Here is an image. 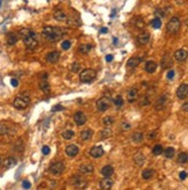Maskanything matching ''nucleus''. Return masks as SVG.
<instances>
[{
    "label": "nucleus",
    "mask_w": 188,
    "mask_h": 190,
    "mask_svg": "<svg viewBox=\"0 0 188 190\" xmlns=\"http://www.w3.org/2000/svg\"><path fill=\"white\" fill-rule=\"evenodd\" d=\"M42 34H43V36L47 38L48 41H50V42H57V41H59L60 38L64 36L65 30L63 28H59V27H50V26H47V27L43 28Z\"/></svg>",
    "instance_id": "obj_1"
},
{
    "label": "nucleus",
    "mask_w": 188,
    "mask_h": 190,
    "mask_svg": "<svg viewBox=\"0 0 188 190\" xmlns=\"http://www.w3.org/2000/svg\"><path fill=\"white\" fill-rule=\"evenodd\" d=\"M29 102H30L29 96H28L27 94H22V95L17 96V97L14 99V101H13V106H14L17 109L22 110V109H24V108H27V107H28Z\"/></svg>",
    "instance_id": "obj_2"
},
{
    "label": "nucleus",
    "mask_w": 188,
    "mask_h": 190,
    "mask_svg": "<svg viewBox=\"0 0 188 190\" xmlns=\"http://www.w3.org/2000/svg\"><path fill=\"white\" fill-rule=\"evenodd\" d=\"M22 41H23V43H24V45H26V48H27L28 50H34V49H36V46H37V44H38L37 35H36V33H34V31H32L27 37L23 38Z\"/></svg>",
    "instance_id": "obj_3"
},
{
    "label": "nucleus",
    "mask_w": 188,
    "mask_h": 190,
    "mask_svg": "<svg viewBox=\"0 0 188 190\" xmlns=\"http://www.w3.org/2000/svg\"><path fill=\"white\" fill-rule=\"evenodd\" d=\"M166 28H167V33L169 34H172V35L173 34H177L180 30V28H181V22H180L179 18H177V16L171 18L169 21L167 22Z\"/></svg>",
    "instance_id": "obj_4"
},
{
    "label": "nucleus",
    "mask_w": 188,
    "mask_h": 190,
    "mask_svg": "<svg viewBox=\"0 0 188 190\" xmlns=\"http://www.w3.org/2000/svg\"><path fill=\"white\" fill-rule=\"evenodd\" d=\"M79 78H80V81L81 82L88 84V82H92L94 79L96 78V72L94 71L93 69H85V70H83L80 72Z\"/></svg>",
    "instance_id": "obj_5"
},
{
    "label": "nucleus",
    "mask_w": 188,
    "mask_h": 190,
    "mask_svg": "<svg viewBox=\"0 0 188 190\" xmlns=\"http://www.w3.org/2000/svg\"><path fill=\"white\" fill-rule=\"evenodd\" d=\"M111 104H112V100L109 97H107V96H102L96 101V109L99 111L103 113V111L109 109Z\"/></svg>",
    "instance_id": "obj_6"
},
{
    "label": "nucleus",
    "mask_w": 188,
    "mask_h": 190,
    "mask_svg": "<svg viewBox=\"0 0 188 190\" xmlns=\"http://www.w3.org/2000/svg\"><path fill=\"white\" fill-rule=\"evenodd\" d=\"M70 184L71 186H73L75 189H85L86 188V186H87V181L84 179V177H81L80 175H75L72 179H71V181H70Z\"/></svg>",
    "instance_id": "obj_7"
},
{
    "label": "nucleus",
    "mask_w": 188,
    "mask_h": 190,
    "mask_svg": "<svg viewBox=\"0 0 188 190\" xmlns=\"http://www.w3.org/2000/svg\"><path fill=\"white\" fill-rule=\"evenodd\" d=\"M49 171H50V173H52L54 175L58 176V175H60L63 171H65V164L63 161H55V162H52L50 165Z\"/></svg>",
    "instance_id": "obj_8"
},
{
    "label": "nucleus",
    "mask_w": 188,
    "mask_h": 190,
    "mask_svg": "<svg viewBox=\"0 0 188 190\" xmlns=\"http://www.w3.org/2000/svg\"><path fill=\"white\" fill-rule=\"evenodd\" d=\"M73 119H75V124L77 125H84L85 123H86V121H87V117H86V115L84 114L83 111H77L73 116Z\"/></svg>",
    "instance_id": "obj_9"
},
{
    "label": "nucleus",
    "mask_w": 188,
    "mask_h": 190,
    "mask_svg": "<svg viewBox=\"0 0 188 190\" xmlns=\"http://www.w3.org/2000/svg\"><path fill=\"white\" fill-rule=\"evenodd\" d=\"M187 95H188L187 84H182V85H180V86H179V88H178V91H177V96H178L179 99H181V100H185V99L187 97Z\"/></svg>",
    "instance_id": "obj_10"
},
{
    "label": "nucleus",
    "mask_w": 188,
    "mask_h": 190,
    "mask_svg": "<svg viewBox=\"0 0 188 190\" xmlns=\"http://www.w3.org/2000/svg\"><path fill=\"white\" fill-rule=\"evenodd\" d=\"M105 154V151H103V149L101 147V146H93L92 149H91V151H90V155L92 156V158H101L102 155Z\"/></svg>",
    "instance_id": "obj_11"
},
{
    "label": "nucleus",
    "mask_w": 188,
    "mask_h": 190,
    "mask_svg": "<svg viewBox=\"0 0 188 190\" xmlns=\"http://www.w3.org/2000/svg\"><path fill=\"white\" fill-rule=\"evenodd\" d=\"M79 171L81 174H84V175H90V174H92L94 171L93 165H91V164H84V165H81L79 167Z\"/></svg>",
    "instance_id": "obj_12"
},
{
    "label": "nucleus",
    "mask_w": 188,
    "mask_h": 190,
    "mask_svg": "<svg viewBox=\"0 0 188 190\" xmlns=\"http://www.w3.org/2000/svg\"><path fill=\"white\" fill-rule=\"evenodd\" d=\"M60 57V54L58 52V51H51V52H49L48 55H47V61L48 63H50V64H55L58 61V59Z\"/></svg>",
    "instance_id": "obj_13"
},
{
    "label": "nucleus",
    "mask_w": 188,
    "mask_h": 190,
    "mask_svg": "<svg viewBox=\"0 0 188 190\" xmlns=\"http://www.w3.org/2000/svg\"><path fill=\"white\" fill-rule=\"evenodd\" d=\"M65 153H66L69 156L73 158V156H75V155L79 153V149H78V146H77V145L71 144V145H67V146H66V149H65Z\"/></svg>",
    "instance_id": "obj_14"
},
{
    "label": "nucleus",
    "mask_w": 188,
    "mask_h": 190,
    "mask_svg": "<svg viewBox=\"0 0 188 190\" xmlns=\"http://www.w3.org/2000/svg\"><path fill=\"white\" fill-rule=\"evenodd\" d=\"M150 41V34L148 31L145 33H141L138 36H137V42L141 44V45H145L148 44V42Z\"/></svg>",
    "instance_id": "obj_15"
},
{
    "label": "nucleus",
    "mask_w": 188,
    "mask_h": 190,
    "mask_svg": "<svg viewBox=\"0 0 188 190\" xmlns=\"http://www.w3.org/2000/svg\"><path fill=\"white\" fill-rule=\"evenodd\" d=\"M137 96H138V91L136 88H130L127 93V100H128V102L133 103L137 100Z\"/></svg>",
    "instance_id": "obj_16"
},
{
    "label": "nucleus",
    "mask_w": 188,
    "mask_h": 190,
    "mask_svg": "<svg viewBox=\"0 0 188 190\" xmlns=\"http://www.w3.org/2000/svg\"><path fill=\"white\" fill-rule=\"evenodd\" d=\"M174 58L178 60V61H185L186 58H187V51L185 49H180V50H177L174 52Z\"/></svg>",
    "instance_id": "obj_17"
},
{
    "label": "nucleus",
    "mask_w": 188,
    "mask_h": 190,
    "mask_svg": "<svg viewBox=\"0 0 188 190\" xmlns=\"http://www.w3.org/2000/svg\"><path fill=\"white\" fill-rule=\"evenodd\" d=\"M113 174H114V168L111 165H107V166H105L101 169V175L105 179H111V176H113Z\"/></svg>",
    "instance_id": "obj_18"
},
{
    "label": "nucleus",
    "mask_w": 188,
    "mask_h": 190,
    "mask_svg": "<svg viewBox=\"0 0 188 190\" xmlns=\"http://www.w3.org/2000/svg\"><path fill=\"white\" fill-rule=\"evenodd\" d=\"M113 187V181L111 179H103L100 181V188L102 190H111Z\"/></svg>",
    "instance_id": "obj_19"
},
{
    "label": "nucleus",
    "mask_w": 188,
    "mask_h": 190,
    "mask_svg": "<svg viewBox=\"0 0 188 190\" xmlns=\"http://www.w3.org/2000/svg\"><path fill=\"white\" fill-rule=\"evenodd\" d=\"M173 65V61H172V59H171V56H169V54H166L163 59H161V67L163 69H169Z\"/></svg>",
    "instance_id": "obj_20"
},
{
    "label": "nucleus",
    "mask_w": 188,
    "mask_h": 190,
    "mask_svg": "<svg viewBox=\"0 0 188 190\" xmlns=\"http://www.w3.org/2000/svg\"><path fill=\"white\" fill-rule=\"evenodd\" d=\"M157 63L156 61H153V60H149L146 64H145V71L148 72V73H154L156 72V70H157Z\"/></svg>",
    "instance_id": "obj_21"
},
{
    "label": "nucleus",
    "mask_w": 188,
    "mask_h": 190,
    "mask_svg": "<svg viewBox=\"0 0 188 190\" xmlns=\"http://www.w3.org/2000/svg\"><path fill=\"white\" fill-rule=\"evenodd\" d=\"M2 165H4L6 168H11V167H13V166L17 165V159L13 158V156H8V158H6V159L4 160Z\"/></svg>",
    "instance_id": "obj_22"
},
{
    "label": "nucleus",
    "mask_w": 188,
    "mask_h": 190,
    "mask_svg": "<svg viewBox=\"0 0 188 190\" xmlns=\"http://www.w3.org/2000/svg\"><path fill=\"white\" fill-rule=\"evenodd\" d=\"M142 61V58L139 57H131L128 61H127V66L128 67H131V69H133V67H136V66H138L139 65V63Z\"/></svg>",
    "instance_id": "obj_23"
},
{
    "label": "nucleus",
    "mask_w": 188,
    "mask_h": 190,
    "mask_svg": "<svg viewBox=\"0 0 188 190\" xmlns=\"http://www.w3.org/2000/svg\"><path fill=\"white\" fill-rule=\"evenodd\" d=\"M54 18H55L56 21H59V22H62V21H66V20H67L66 14H65L63 11H60V9H58V11H56V12L54 13Z\"/></svg>",
    "instance_id": "obj_24"
},
{
    "label": "nucleus",
    "mask_w": 188,
    "mask_h": 190,
    "mask_svg": "<svg viewBox=\"0 0 188 190\" xmlns=\"http://www.w3.org/2000/svg\"><path fill=\"white\" fill-rule=\"evenodd\" d=\"M92 50V44H88V43H85V44H81L78 49V51L83 55H87L90 51Z\"/></svg>",
    "instance_id": "obj_25"
},
{
    "label": "nucleus",
    "mask_w": 188,
    "mask_h": 190,
    "mask_svg": "<svg viewBox=\"0 0 188 190\" xmlns=\"http://www.w3.org/2000/svg\"><path fill=\"white\" fill-rule=\"evenodd\" d=\"M38 87H39V89H41L42 92H44V93H49V92H50V85H49V82H48L45 79H43V80L39 81Z\"/></svg>",
    "instance_id": "obj_26"
},
{
    "label": "nucleus",
    "mask_w": 188,
    "mask_h": 190,
    "mask_svg": "<svg viewBox=\"0 0 188 190\" xmlns=\"http://www.w3.org/2000/svg\"><path fill=\"white\" fill-rule=\"evenodd\" d=\"M6 41H7V44L8 45H14L18 42V36L14 33H8L7 34V37H6Z\"/></svg>",
    "instance_id": "obj_27"
},
{
    "label": "nucleus",
    "mask_w": 188,
    "mask_h": 190,
    "mask_svg": "<svg viewBox=\"0 0 188 190\" xmlns=\"http://www.w3.org/2000/svg\"><path fill=\"white\" fill-rule=\"evenodd\" d=\"M92 136H93L92 130H84L83 132L80 133V139L84 140V141H87V140H90L92 138Z\"/></svg>",
    "instance_id": "obj_28"
},
{
    "label": "nucleus",
    "mask_w": 188,
    "mask_h": 190,
    "mask_svg": "<svg viewBox=\"0 0 188 190\" xmlns=\"http://www.w3.org/2000/svg\"><path fill=\"white\" fill-rule=\"evenodd\" d=\"M154 174H156V171H153V169H145L142 173V177L144 180H150V179H152L154 176Z\"/></svg>",
    "instance_id": "obj_29"
},
{
    "label": "nucleus",
    "mask_w": 188,
    "mask_h": 190,
    "mask_svg": "<svg viewBox=\"0 0 188 190\" xmlns=\"http://www.w3.org/2000/svg\"><path fill=\"white\" fill-rule=\"evenodd\" d=\"M131 139L133 143H141V141L144 139V134L142 132H135L132 134Z\"/></svg>",
    "instance_id": "obj_30"
},
{
    "label": "nucleus",
    "mask_w": 188,
    "mask_h": 190,
    "mask_svg": "<svg viewBox=\"0 0 188 190\" xmlns=\"http://www.w3.org/2000/svg\"><path fill=\"white\" fill-rule=\"evenodd\" d=\"M164 152V155H165V158H167V159H172L173 156H174V154H175V150L173 149V147H167L165 151H163Z\"/></svg>",
    "instance_id": "obj_31"
},
{
    "label": "nucleus",
    "mask_w": 188,
    "mask_h": 190,
    "mask_svg": "<svg viewBox=\"0 0 188 190\" xmlns=\"http://www.w3.org/2000/svg\"><path fill=\"white\" fill-rule=\"evenodd\" d=\"M188 161V155L186 152H181L179 153V155H178V162L179 164H186Z\"/></svg>",
    "instance_id": "obj_32"
},
{
    "label": "nucleus",
    "mask_w": 188,
    "mask_h": 190,
    "mask_svg": "<svg viewBox=\"0 0 188 190\" xmlns=\"http://www.w3.org/2000/svg\"><path fill=\"white\" fill-rule=\"evenodd\" d=\"M164 151V149H163V146L160 145V144H157V145H154L153 146V149H152V153H153V155H160L161 153Z\"/></svg>",
    "instance_id": "obj_33"
},
{
    "label": "nucleus",
    "mask_w": 188,
    "mask_h": 190,
    "mask_svg": "<svg viewBox=\"0 0 188 190\" xmlns=\"http://www.w3.org/2000/svg\"><path fill=\"white\" fill-rule=\"evenodd\" d=\"M135 27L137 29H143L145 27V22L143 21L142 18H137V19L135 20Z\"/></svg>",
    "instance_id": "obj_34"
},
{
    "label": "nucleus",
    "mask_w": 188,
    "mask_h": 190,
    "mask_svg": "<svg viewBox=\"0 0 188 190\" xmlns=\"http://www.w3.org/2000/svg\"><path fill=\"white\" fill-rule=\"evenodd\" d=\"M151 27H152L153 29H159V28L161 27V20L154 18V19L151 21Z\"/></svg>",
    "instance_id": "obj_35"
},
{
    "label": "nucleus",
    "mask_w": 188,
    "mask_h": 190,
    "mask_svg": "<svg viewBox=\"0 0 188 190\" xmlns=\"http://www.w3.org/2000/svg\"><path fill=\"white\" fill-rule=\"evenodd\" d=\"M73 137H75V132H73L72 130H65V131L63 132V138L66 139V140H70V139H72Z\"/></svg>",
    "instance_id": "obj_36"
},
{
    "label": "nucleus",
    "mask_w": 188,
    "mask_h": 190,
    "mask_svg": "<svg viewBox=\"0 0 188 190\" xmlns=\"http://www.w3.org/2000/svg\"><path fill=\"white\" fill-rule=\"evenodd\" d=\"M123 103H124V101H123V97H122L121 95H118V96H116V97L114 99V104H115L117 108L122 107V106H123Z\"/></svg>",
    "instance_id": "obj_37"
},
{
    "label": "nucleus",
    "mask_w": 188,
    "mask_h": 190,
    "mask_svg": "<svg viewBox=\"0 0 188 190\" xmlns=\"http://www.w3.org/2000/svg\"><path fill=\"white\" fill-rule=\"evenodd\" d=\"M166 99H167V97H166V95H163V96H160V97H159V100L157 101V107H158L159 109L164 107V104L166 103Z\"/></svg>",
    "instance_id": "obj_38"
},
{
    "label": "nucleus",
    "mask_w": 188,
    "mask_h": 190,
    "mask_svg": "<svg viewBox=\"0 0 188 190\" xmlns=\"http://www.w3.org/2000/svg\"><path fill=\"white\" fill-rule=\"evenodd\" d=\"M111 136H112V131H111L109 128H106V129L101 132V138H102V139H106V138H108V137H111Z\"/></svg>",
    "instance_id": "obj_39"
},
{
    "label": "nucleus",
    "mask_w": 188,
    "mask_h": 190,
    "mask_svg": "<svg viewBox=\"0 0 188 190\" xmlns=\"http://www.w3.org/2000/svg\"><path fill=\"white\" fill-rule=\"evenodd\" d=\"M154 14H156L157 19H160V18H165V12H164V9H161V8H157V9L154 11Z\"/></svg>",
    "instance_id": "obj_40"
},
{
    "label": "nucleus",
    "mask_w": 188,
    "mask_h": 190,
    "mask_svg": "<svg viewBox=\"0 0 188 190\" xmlns=\"http://www.w3.org/2000/svg\"><path fill=\"white\" fill-rule=\"evenodd\" d=\"M113 123H114V118L112 116H107V117L103 118V124H105L106 126H109V125H112Z\"/></svg>",
    "instance_id": "obj_41"
},
{
    "label": "nucleus",
    "mask_w": 188,
    "mask_h": 190,
    "mask_svg": "<svg viewBox=\"0 0 188 190\" xmlns=\"http://www.w3.org/2000/svg\"><path fill=\"white\" fill-rule=\"evenodd\" d=\"M135 161L137 162L138 166H142L143 162H144V156H143L142 154H137V155L135 156Z\"/></svg>",
    "instance_id": "obj_42"
},
{
    "label": "nucleus",
    "mask_w": 188,
    "mask_h": 190,
    "mask_svg": "<svg viewBox=\"0 0 188 190\" xmlns=\"http://www.w3.org/2000/svg\"><path fill=\"white\" fill-rule=\"evenodd\" d=\"M80 70H81V65L79 64V63H73L72 65H71V71L72 72H80Z\"/></svg>",
    "instance_id": "obj_43"
},
{
    "label": "nucleus",
    "mask_w": 188,
    "mask_h": 190,
    "mask_svg": "<svg viewBox=\"0 0 188 190\" xmlns=\"http://www.w3.org/2000/svg\"><path fill=\"white\" fill-rule=\"evenodd\" d=\"M70 48H71V42L70 41L66 39V41H63L62 42V49L63 50H69Z\"/></svg>",
    "instance_id": "obj_44"
},
{
    "label": "nucleus",
    "mask_w": 188,
    "mask_h": 190,
    "mask_svg": "<svg viewBox=\"0 0 188 190\" xmlns=\"http://www.w3.org/2000/svg\"><path fill=\"white\" fill-rule=\"evenodd\" d=\"M52 113H56V111H60V110H64V107L62 106V104H56V106H54L52 107Z\"/></svg>",
    "instance_id": "obj_45"
},
{
    "label": "nucleus",
    "mask_w": 188,
    "mask_h": 190,
    "mask_svg": "<svg viewBox=\"0 0 188 190\" xmlns=\"http://www.w3.org/2000/svg\"><path fill=\"white\" fill-rule=\"evenodd\" d=\"M7 132H8V128L6 125H4V124H0V136L6 134Z\"/></svg>",
    "instance_id": "obj_46"
},
{
    "label": "nucleus",
    "mask_w": 188,
    "mask_h": 190,
    "mask_svg": "<svg viewBox=\"0 0 188 190\" xmlns=\"http://www.w3.org/2000/svg\"><path fill=\"white\" fill-rule=\"evenodd\" d=\"M166 76H167L169 80H172V79L175 76V71H174V70H169V72H167V74H166Z\"/></svg>",
    "instance_id": "obj_47"
},
{
    "label": "nucleus",
    "mask_w": 188,
    "mask_h": 190,
    "mask_svg": "<svg viewBox=\"0 0 188 190\" xmlns=\"http://www.w3.org/2000/svg\"><path fill=\"white\" fill-rule=\"evenodd\" d=\"M142 100H143V101L141 102V106H144V104H145V106H148V104L150 103V101H149V97H148V96H143V97H142Z\"/></svg>",
    "instance_id": "obj_48"
},
{
    "label": "nucleus",
    "mask_w": 188,
    "mask_h": 190,
    "mask_svg": "<svg viewBox=\"0 0 188 190\" xmlns=\"http://www.w3.org/2000/svg\"><path fill=\"white\" fill-rule=\"evenodd\" d=\"M42 153H43L44 155H48V154L50 153V147H49V146H47V145H45V146H43V147H42Z\"/></svg>",
    "instance_id": "obj_49"
},
{
    "label": "nucleus",
    "mask_w": 188,
    "mask_h": 190,
    "mask_svg": "<svg viewBox=\"0 0 188 190\" xmlns=\"http://www.w3.org/2000/svg\"><path fill=\"white\" fill-rule=\"evenodd\" d=\"M14 150H15V151H22V150H23V144H22V141H19V143L15 145Z\"/></svg>",
    "instance_id": "obj_50"
},
{
    "label": "nucleus",
    "mask_w": 188,
    "mask_h": 190,
    "mask_svg": "<svg viewBox=\"0 0 188 190\" xmlns=\"http://www.w3.org/2000/svg\"><path fill=\"white\" fill-rule=\"evenodd\" d=\"M157 134H158V131H157V130L151 131V132L149 133V139H154V138H157Z\"/></svg>",
    "instance_id": "obj_51"
},
{
    "label": "nucleus",
    "mask_w": 188,
    "mask_h": 190,
    "mask_svg": "<svg viewBox=\"0 0 188 190\" xmlns=\"http://www.w3.org/2000/svg\"><path fill=\"white\" fill-rule=\"evenodd\" d=\"M22 187H23V189H29L32 187V184H30L29 181H23L22 182Z\"/></svg>",
    "instance_id": "obj_52"
},
{
    "label": "nucleus",
    "mask_w": 188,
    "mask_h": 190,
    "mask_svg": "<svg viewBox=\"0 0 188 190\" xmlns=\"http://www.w3.org/2000/svg\"><path fill=\"white\" fill-rule=\"evenodd\" d=\"M179 177H180V180H185V179L187 177V171H180V174H179Z\"/></svg>",
    "instance_id": "obj_53"
},
{
    "label": "nucleus",
    "mask_w": 188,
    "mask_h": 190,
    "mask_svg": "<svg viewBox=\"0 0 188 190\" xmlns=\"http://www.w3.org/2000/svg\"><path fill=\"white\" fill-rule=\"evenodd\" d=\"M11 84H12V86H14V87H18V86H19V81H18V79H14V78H12V79H11Z\"/></svg>",
    "instance_id": "obj_54"
},
{
    "label": "nucleus",
    "mask_w": 188,
    "mask_h": 190,
    "mask_svg": "<svg viewBox=\"0 0 188 190\" xmlns=\"http://www.w3.org/2000/svg\"><path fill=\"white\" fill-rule=\"evenodd\" d=\"M130 128H131V125H130L129 123H123V124H122V130H123V131H126V130H129Z\"/></svg>",
    "instance_id": "obj_55"
},
{
    "label": "nucleus",
    "mask_w": 188,
    "mask_h": 190,
    "mask_svg": "<svg viewBox=\"0 0 188 190\" xmlns=\"http://www.w3.org/2000/svg\"><path fill=\"white\" fill-rule=\"evenodd\" d=\"M113 59H114L113 55H107V56H106V60H107V61H112Z\"/></svg>",
    "instance_id": "obj_56"
},
{
    "label": "nucleus",
    "mask_w": 188,
    "mask_h": 190,
    "mask_svg": "<svg viewBox=\"0 0 188 190\" xmlns=\"http://www.w3.org/2000/svg\"><path fill=\"white\" fill-rule=\"evenodd\" d=\"M100 33H101V34H106V33H108V28H101V29H100Z\"/></svg>",
    "instance_id": "obj_57"
},
{
    "label": "nucleus",
    "mask_w": 188,
    "mask_h": 190,
    "mask_svg": "<svg viewBox=\"0 0 188 190\" xmlns=\"http://www.w3.org/2000/svg\"><path fill=\"white\" fill-rule=\"evenodd\" d=\"M188 103L187 102H185V103H184V106H182V110H184V111H187L188 109Z\"/></svg>",
    "instance_id": "obj_58"
},
{
    "label": "nucleus",
    "mask_w": 188,
    "mask_h": 190,
    "mask_svg": "<svg viewBox=\"0 0 188 190\" xmlns=\"http://www.w3.org/2000/svg\"><path fill=\"white\" fill-rule=\"evenodd\" d=\"M115 13H116V11H115V9H114V11H113V13H112V14H111V18H114V15H115Z\"/></svg>",
    "instance_id": "obj_59"
},
{
    "label": "nucleus",
    "mask_w": 188,
    "mask_h": 190,
    "mask_svg": "<svg viewBox=\"0 0 188 190\" xmlns=\"http://www.w3.org/2000/svg\"><path fill=\"white\" fill-rule=\"evenodd\" d=\"M113 42H114V44H116V42H117V38H116V37L114 38V39H113Z\"/></svg>",
    "instance_id": "obj_60"
},
{
    "label": "nucleus",
    "mask_w": 188,
    "mask_h": 190,
    "mask_svg": "<svg viewBox=\"0 0 188 190\" xmlns=\"http://www.w3.org/2000/svg\"><path fill=\"white\" fill-rule=\"evenodd\" d=\"M1 5H2V2H1V1H0V7H1Z\"/></svg>",
    "instance_id": "obj_61"
},
{
    "label": "nucleus",
    "mask_w": 188,
    "mask_h": 190,
    "mask_svg": "<svg viewBox=\"0 0 188 190\" xmlns=\"http://www.w3.org/2000/svg\"><path fill=\"white\" fill-rule=\"evenodd\" d=\"M0 165H1V156H0Z\"/></svg>",
    "instance_id": "obj_62"
}]
</instances>
